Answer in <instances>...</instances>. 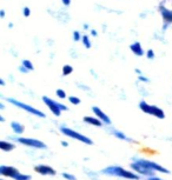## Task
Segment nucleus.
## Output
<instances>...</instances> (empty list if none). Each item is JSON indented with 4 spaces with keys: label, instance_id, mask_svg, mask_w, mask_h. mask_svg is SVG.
Returning <instances> with one entry per match:
<instances>
[{
    "label": "nucleus",
    "instance_id": "7c9ffc66",
    "mask_svg": "<svg viewBox=\"0 0 172 180\" xmlns=\"http://www.w3.org/2000/svg\"><path fill=\"white\" fill-rule=\"evenodd\" d=\"M145 180H164V179L158 178V177H156V175H153V177H149V178H146Z\"/></svg>",
    "mask_w": 172,
    "mask_h": 180
},
{
    "label": "nucleus",
    "instance_id": "f3484780",
    "mask_svg": "<svg viewBox=\"0 0 172 180\" xmlns=\"http://www.w3.org/2000/svg\"><path fill=\"white\" fill-rule=\"evenodd\" d=\"M0 148H1V151L4 152H11L15 148L14 144L11 142V141H6V140H1L0 141Z\"/></svg>",
    "mask_w": 172,
    "mask_h": 180
},
{
    "label": "nucleus",
    "instance_id": "0eeeda50",
    "mask_svg": "<svg viewBox=\"0 0 172 180\" xmlns=\"http://www.w3.org/2000/svg\"><path fill=\"white\" fill-rule=\"evenodd\" d=\"M133 160L138 161L139 164H142L143 166H145L147 170L153 171L154 173H156V172L164 173V174H169V173H170V171H169L166 167H164V166H162V165H159V164H157V163H154V161H151V160H147V159H140V158H136V159H133Z\"/></svg>",
    "mask_w": 172,
    "mask_h": 180
},
{
    "label": "nucleus",
    "instance_id": "393cba45",
    "mask_svg": "<svg viewBox=\"0 0 172 180\" xmlns=\"http://www.w3.org/2000/svg\"><path fill=\"white\" fill-rule=\"evenodd\" d=\"M61 177H63L64 179H66V180H77V178H76L73 174H71V173H66V172H64V173L61 174Z\"/></svg>",
    "mask_w": 172,
    "mask_h": 180
},
{
    "label": "nucleus",
    "instance_id": "c756f323",
    "mask_svg": "<svg viewBox=\"0 0 172 180\" xmlns=\"http://www.w3.org/2000/svg\"><path fill=\"white\" fill-rule=\"evenodd\" d=\"M18 69H19V71H20V72H21V73H24V74H26V73H28V72H30V71H28V69H27V68H26V67H24V66H23V65H20V66H19V68H18Z\"/></svg>",
    "mask_w": 172,
    "mask_h": 180
},
{
    "label": "nucleus",
    "instance_id": "dca6fc26",
    "mask_svg": "<svg viewBox=\"0 0 172 180\" xmlns=\"http://www.w3.org/2000/svg\"><path fill=\"white\" fill-rule=\"evenodd\" d=\"M83 120H84V122H86V124H89V125H92V126H96V127H101L103 124L97 117H90V115H86V117H84L83 118Z\"/></svg>",
    "mask_w": 172,
    "mask_h": 180
},
{
    "label": "nucleus",
    "instance_id": "c9c22d12",
    "mask_svg": "<svg viewBox=\"0 0 172 180\" xmlns=\"http://www.w3.org/2000/svg\"><path fill=\"white\" fill-rule=\"evenodd\" d=\"M78 86H79V87H80V88H84V89H87V91H90V88H89V87H87V86H84V85H80V84H79V85H78Z\"/></svg>",
    "mask_w": 172,
    "mask_h": 180
},
{
    "label": "nucleus",
    "instance_id": "f8f14e48",
    "mask_svg": "<svg viewBox=\"0 0 172 180\" xmlns=\"http://www.w3.org/2000/svg\"><path fill=\"white\" fill-rule=\"evenodd\" d=\"M92 111L94 113V115L103 122V124H105V125H111V119L109 118V115L104 112V111H101L98 106H93L92 107Z\"/></svg>",
    "mask_w": 172,
    "mask_h": 180
},
{
    "label": "nucleus",
    "instance_id": "412c9836",
    "mask_svg": "<svg viewBox=\"0 0 172 180\" xmlns=\"http://www.w3.org/2000/svg\"><path fill=\"white\" fill-rule=\"evenodd\" d=\"M81 41L84 44V46L86 48H91V41H90V38H89V35H83V38H81Z\"/></svg>",
    "mask_w": 172,
    "mask_h": 180
},
{
    "label": "nucleus",
    "instance_id": "9b49d317",
    "mask_svg": "<svg viewBox=\"0 0 172 180\" xmlns=\"http://www.w3.org/2000/svg\"><path fill=\"white\" fill-rule=\"evenodd\" d=\"M19 173V171L13 166H6V165H1L0 166V175L1 177H7V178H12L14 179L15 175Z\"/></svg>",
    "mask_w": 172,
    "mask_h": 180
},
{
    "label": "nucleus",
    "instance_id": "2f4dec72",
    "mask_svg": "<svg viewBox=\"0 0 172 180\" xmlns=\"http://www.w3.org/2000/svg\"><path fill=\"white\" fill-rule=\"evenodd\" d=\"M61 3H63V5L64 6H70L71 5V0H61Z\"/></svg>",
    "mask_w": 172,
    "mask_h": 180
},
{
    "label": "nucleus",
    "instance_id": "a878e982",
    "mask_svg": "<svg viewBox=\"0 0 172 180\" xmlns=\"http://www.w3.org/2000/svg\"><path fill=\"white\" fill-rule=\"evenodd\" d=\"M81 38H83V35H80L79 31H74L73 32V40L74 41H79V40H81Z\"/></svg>",
    "mask_w": 172,
    "mask_h": 180
},
{
    "label": "nucleus",
    "instance_id": "2eb2a0df",
    "mask_svg": "<svg viewBox=\"0 0 172 180\" xmlns=\"http://www.w3.org/2000/svg\"><path fill=\"white\" fill-rule=\"evenodd\" d=\"M11 128H12L14 134L19 135V137L25 132V126L23 124H20L19 121H12L11 122Z\"/></svg>",
    "mask_w": 172,
    "mask_h": 180
},
{
    "label": "nucleus",
    "instance_id": "e433bc0d",
    "mask_svg": "<svg viewBox=\"0 0 172 180\" xmlns=\"http://www.w3.org/2000/svg\"><path fill=\"white\" fill-rule=\"evenodd\" d=\"M0 16H1V18H5V11H4V10L0 11Z\"/></svg>",
    "mask_w": 172,
    "mask_h": 180
},
{
    "label": "nucleus",
    "instance_id": "c85d7f7f",
    "mask_svg": "<svg viewBox=\"0 0 172 180\" xmlns=\"http://www.w3.org/2000/svg\"><path fill=\"white\" fill-rule=\"evenodd\" d=\"M138 81H142V82H145V84H149L150 82V79L144 77V76H139L138 77Z\"/></svg>",
    "mask_w": 172,
    "mask_h": 180
},
{
    "label": "nucleus",
    "instance_id": "f03ea898",
    "mask_svg": "<svg viewBox=\"0 0 172 180\" xmlns=\"http://www.w3.org/2000/svg\"><path fill=\"white\" fill-rule=\"evenodd\" d=\"M59 130H60V132H61L64 135H66V137H68V138H72V139H74V140H78V141L85 144V145H92V144H93V140H92V139H90L89 137H86V135H84V134L77 132L76 130H72V128H70V127H67V126H64V125H63V126H60Z\"/></svg>",
    "mask_w": 172,
    "mask_h": 180
},
{
    "label": "nucleus",
    "instance_id": "423d86ee",
    "mask_svg": "<svg viewBox=\"0 0 172 180\" xmlns=\"http://www.w3.org/2000/svg\"><path fill=\"white\" fill-rule=\"evenodd\" d=\"M15 141H18L19 144L31 148H36V150H46L47 146L46 144L43 142L41 140L34 139V138H24V137H18V138H13Z\"/></svg>",
    "mask_w": 172,
    "mask_h": 180
},
{
    "label": "nucleus",
    "instance_id": "1a4fd4ad",
    "mask_svg": "<svg viewBox=\"0 0 172 180\" xmlns=\"http://www.w3.org/2000/svg\"><path fill=\"white\" fill-rule=\"evenodd\" d=\"M130 167L132 168V171H133L134 173H137V174L140 175V177H146V178H149V177H153V175H154V172H153V171L147 170L145 166H143L142 164H139L138 161H136V160L132 161Z\"/></svg>",
    "mask_w": 172,
    "mask_h": 180
},
{
    "label": "nucleus",
    "instance_id": "aec40b11",
    "mask_svg": "<svg viewBox=\"0 0 172 180\" xmlns=\"http://www.w3.org/2000/svg\"><path fill=\"white\" fill-rule=\"evenodd\" d=\"M21 65H23L24 67H26L28 71H33V69H34V66H33L32 61H31V60H28V59H24V60H23V63H21Z\"/></svg>",
    "mask_w": 172,
    "mask_h": 180
},
{
    "label": "nucleus",
    "instance_id": "cd10ccee",
    "mask_svg": "<svg viewBox=\"0 0 172 180\" xmlns=\"http://www.w3.org/2000/svg\"><path fill=\"white\" fill-rule=\"evenodd\" d=\"M23 14H24V16L28 18V16L31 15V10H30L28 7H24V10H23Z\"/></svg>",
    "mask_w": 172,
    "mask_h": 180
},
{
    "label": "nucleus",
    "instance_id": "f257e3e1",
    "mask_svg": "<svg viewBox=\"0 0 172 180\" xmlns=\"http://www.w3.org/2000/svg\"><path fill=\"white\" fill-rule=\"evenodd\" d=\"M103 174L109 175V177H117V178H123V179H127V180H139L140 175H138L137 173H134L133 171H129L125 170L122 166H107L101 171Z\"/></svg>",
    "mask_w": 172,
    "mask_h": 180
},
{
    "label": "nucleus",
    "instance_id": "6e6552de",
    "mask_svg": "<svg viewBox=\"0 0 172 180\" xmlns=\"http://www.w3.org/2000/svg\"><path fill=\"white\" fill-rule=\"evenodd\" d=\"M158 10H159V12L162 14V18H163V31H165L172 24V10L166 8L164 6V3H162L159 5Z\"/></svg>",
    "mask_w": 172,
    "mask_h": 180
},
{
    "label": "nucleus",
    "instance_id": "39448f33",
    "mask_svg": "<svg viewBox=\"0 0 172 180\" xmlns=\"http://www.w3.org/2000/svg\"><path fill=\"white\" fill-rule=\"evenodd\" d=\"M139 109L144 113L150 114V115H153V117H156L157 119H164L165 118V113H164V111L160 109V107L154 106V105H150L145 100H142L139 102Z\"/></svg>",
    "mask_w": 172,
    "mask_h": 180
},
{
    "label": "nucleus",
    "instance_id": "4c0bfd02",
    "mask_svg": "<svg viewBox=\"0 0 172 180\" xmlns=\"http://www.w3.org/2000/svg\"><path fill=\"white\" fill-rule=\"evenodd\" d=\"M5 109V105L3 102H0V110H4Z\"/></svg>",
    "mask_w": 172,
    "mask_h": 180
},
{
    "label": "nucleus",
    "instance_id": "6ab92c4d",
    "mask_svg": "<svg viewBox=\"0 0 172 180\" xmlns=\"http://www.w3.org/2000/svg\"><path fill=\"white\" fill-rule=\"evenodd\" d=\"M31 179H32V177L30 174H24L21 172H19L14 178V180H31Z\"/></svg>",
    "mask_w": 172,
    "mask_h": 180
},
{
    "label": "nucleus",
    "instance_id": "9d476101",
    "mask_svg": "<svg viewBox=\"0 0 172 180\" xmlns=\"http://www.w3.org/2000/svg\"><path fill=\"white\" fill-rule=\"evenodd\" d=\"M34 171H36L37 173H39V174H41V175L53 177V175L57 174V171L53 167L48 166V165H37V166H34Z\"/></svg>",
    "mask_w": 172,
    "mask_h": 180
},
{
    "label": "nucleus",
    "instance_id": "ea45409f",
    "mask_svg": "<svg viewBox=\"0 0 172 180\" xmlns=\"http://www.w3.org/2000/svg\"><path fill=\"white\" fill-rule=\"evenodd\" d=\"M0 85H1V86H5V81H4V79H0Z\"/></svg>",
    "mask_w": 172,
    "mask_h": 180
},
{
    "label": "nucleus",
    "instance_id": "ddd939ff",
    "mask_svg": "<svg viewBox=\"0 0 172 180\" xmlns=\"http://www.w3.org/2000/svg\"><path fill=\"white\" fill-rule=\"evenodd\" d=\"M130 49L132 51L133 54H134V56H137V57H143L144 54H146V53L144 52V49H143L142 44H140V43H138V41L132 43V44L130 45Z\"/></svg>",
    "mask_w": 172,
    "mask_h": 180
},
{
    "label": "nucleus",
    "instance_id": "4468645a",
    "mask_svg": "<svg viewBox=\"0 0 172 180\" xmlns=\"http://www.w3.org/2000/svg\"><path fill=\"white\" fill-rule=\"evenodd\" d=\"M113 137H116L117 139H119V140H123V141H129V142H131L132 141V139L131 138H129L126 134H124L122 131H119V130H116V128H109L107 130Z\"/></svg>",
    "mask_w": 172,
    "mask_h": 180
},
{
    "label": "nucleus",
    "instance_id": "bb28decb",
    "mask_svg": "<svg viewBox=\"0 0 172 180\" xmlns=\"http://www.w3.org/2000/svg\"><path fill=\"white\" fill-rule=\"evenodd\" d=\"M146 58L150 59V60L154 59V52H153V49H149V51L146 52Z\"/></svg>",
    "mask_w": 172,
    "mask_h": 180
},
{
    "label": "nucleus",
    "instance_id": "4be33fe9",
    "mask_svg": "<svg viewBox=\"0 0 172 180\" xmlns=\"http://www.w3.org/2000/svg\"><path fill=\"white\" fill-rule=\"evenodd\" d=\"M85 172H86V174L89 175V178H90L91 180H99V179H98V174H97L96 172L90 171V170H85Z\"/></svg>",
    "mask_w": 172,
    "mask_h": 180
},
{
    "label": "nucleus",
    "instance_id": "a211bd4d",
    "mask_svg": "<svg viewBox=\"0 0 172 180\" xmlns=\"http://www.w3.org/2000/svg\"><path fill=\"white\" fill-rule=\"evenodd\" d=\"M73 73V67L71 65H64L63 66V76H70Z\"/></svg>",
    "mask_w": 172,
    "mask_h": 180
},
{
    "label": "nucleus",
    "instance_id": "7ed1b4c3",
    "mask_svg": "<svg viewBox=\"0 0 172 180\" xmlns=\"http://www.w3.org/2000/svg\"><path fill=\"white\" fill-rule=\"evenodd\" d=\"M7 101H8L10 104L17 106V107H19V109H21L23 111H25V112L32 114V115H36V117H38V118H45V117H46V114H45L43 111L36 109V107H33V106H31V105H27V104H25V102H23V101L17 100V99H14V98H7Z\"/></svg>",
    "mask_w": 172,
    "mask_h": 180
},
{
    "label": "nucleus",
    "instance_id": "72a5a7b5",
    "mask_svg": "<svg viewBox=\"0 0 172 180\" xmlns=\"http://www.w3.org/2000/svg\"><path fill=\"white\" fill-rule=\"evenodd\" d=\"M91 35H93V37H97V35H98L97 31L96 30H91Z\"/></svg>",
    "mask_w": 172,
    "mask_h": 180
},
{
    "label": "nucleus",
    "instance_id": "20e7f679",
    "mask_svg": "<svg viewBox=\"0 0 172 180\" xmlns=\"http://www.w3.org/2000/svg\"><path fill=\"white\" fill-rule=\"evenodd\" d=\"M43 101H44V104L50 109V111L52 112V114L56 115V117H60V114H61L63 111H68V107L66 105H64L61 102H58V101L51 99V98H48L46 95L43 97Z\"/></svg>",
    "mask_w": 172,
    "mask_h": 180
},
{
    "label": "nucleus",
    "instance_id": "58836bf2",
    "mask_svg": "<svg viewBox=\"0 0 172 180\" xmlns=\"http://www.w3.org/2000/svg\"><path fill=\"white\" fill-rule=\"evenodd\" d=\"M83 28H84V30H89V25H87V24H84Z\"/></svg>",
    "mask_w": 172,
    "mask_h": 180
},
{
    "label": "nucleus",
    "instance_id": "b1692460",
    "mask_svg": "<svg viewBox=\"0 0 172 180\" xmlns=\"http://www.w3.org/2000/svg\"><path fill=\"white\" fill-rule=\"evenodd\" d=\"M56 94H57V97L59 98V99H66V92L64 91V89H61V88H58L57 91H56Z\"/></svg>",
    "mask_w": 172,
    "mask_h": 180
},
{
    "label": "nucleus",
    "instance_id": "473e14b6",
    "mask_svg": "<svg viewBox=\"0 0 172 180\" xmlns=\"http://www.w3.org/2000/svg\"><path fill=\"white\" fill-rule=\"evenodd\" d=\"M134 71H136V73H137V74H138V77H139V76H143V73H142V71H140L139 68H136Z\"/></svg>",
    "mask_w": 172,
    "mask_h": 180
},
{
    "label": "nucleus",
    "instance_id": "f704fd0d",
    "mask_svg": "<svg viewBox=\"0 0 172 180\" xmlns=\"http://www.w3.org/2000/svg\"><path fill=\"white\" fill-rule=\"evenodd\" d=\"M61 146H64V147H67V146H68V142L63 140V141H61Z\"/></svg>",
    "mask_w": 172,
    "mask_h": 180
},
{
    "label": "nucleus",
    "instance_id": "a19ab883",
    "mask_svg": "<svg viewBox=\"0 0 172 180\" xmlns=\"http://www.w3.org/2000/svg\"><path fill=\"white\" fill-rule=\"evenodd\" d=\"M0 121H1V122H4V121H5V119H4V117H3V115H0Z\"/></svg>",
    "mask_w": 172,
    "mask_h": 180
},
{
    "label": "nucleus",
    "instance_id": "5701e85b",
    "mask_svg": "<svg viewBox=\"0 0 172 180\" xmlns=\"http://www.w3.org/2000/svg\"><path fill=\"white\" fill-rule=\"evenodd\" d=\"M68 101H70L72 105H79V104L81 102V100H80L78 97H74V95L68 97Z\"/></svg>",
    "mask_w": 172,
    "mask_h": 180
},
{
    "label": "nucleus",
    "instance_id": "79ce46f5",
    "mask_svg": "<svg viewBox=\"0 0 172 180\" xmlns=\"http://www.w3.org/2000/svg\"><path fill=\"white\" fill-rule=\"evenodd\" d=\"M8 27H10V28H12V27H13V24H12V23H10V24H8Z\"/></svg>",
    "mask_w": 172,
    "mask_h": 180
},
{
    "label": "nucleus",
    "instance_id": "37998d69",
    "mask_svg": "<svg viewBox=\"0 0 172 180\" xmlns=\"http://www.w3.org/2000/svg\"><path fill=\"white\" fill-rule=\"evenodd\" d=\"M0 180H5V179H4V178H1V179H0Z\"/></svg>",
    "mask_w": 172,
    "mask_h": 180
}]
</instances>
